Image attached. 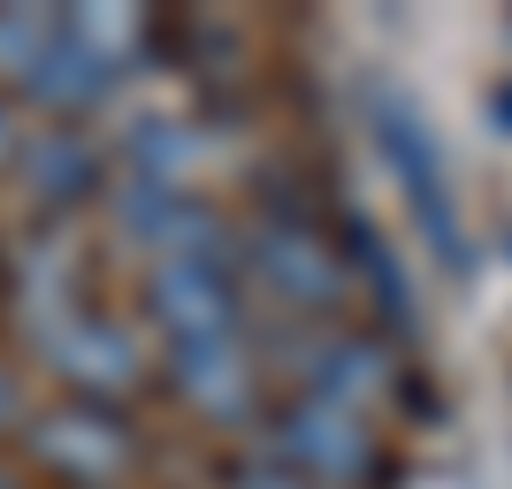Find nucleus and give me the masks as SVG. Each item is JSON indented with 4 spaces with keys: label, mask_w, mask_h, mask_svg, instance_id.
<instances>
[{
    "label": "nucleus",
    "mask_w": 512,
    "mask_h": 489,
    "mask_svg": "<svg viewBox=\"0 0 512 489\" xmlns=\"http://www.w3.org/2000/svg\"><path fill=\"white\" fill-rule=\"evenodd\" d=\"M375 138H383V161L398 169V192L413 199V222H421V237L436 245V260L467 276L474 245H467V230H459V214H451V184H444L436 130H428L406 100H390V92H383V100H375Z\"/></svg>",
    "instance_id": "obj_1"
},
{
    "label": "nucleus",
    "mask_w": 512,
    "mask_h": 489,
    "mask_svg": "<svg viewBox=\"0 0 512 489\" xmlns=\"http://www.w3.org/2000/svg\"><path fill=\"white\" fill-rule=\"evenodd\" d=\"M46 360H54V375H62L85 405L123 398V390H138V375H146L138 337H130L123 321H107V314H62L54 337H46Z\"/></svg>",
    "instance_id": "obj_2"
},
{
    "label": "nucleus",
    "mask_w": 512,
    "mask_h": 489,
    "mask_svg": "<svg viewBox=\"0 0 512 489\" xmlns=\"http://www.w3.org/2000/svg\"><path fill=\"white\" fill-rule=\"evenodd\" d=\"M146 298H153V314H161V321L176 329V344H199V337H237V291H230V276H222L214 245L153 260Z\"/></svg>",
    "instance_id": "obj_3"
},
{
    "label": "nucleus",
    "mask_w": 512,
    "mask_h": 489,
    "mask_svg": "<svg viewBox=\"0 0 512 489\" xmlns=\"http://www.w3.org/2000/svg\"><path fill=\"white\" fill-rule=\"evenodd\" d=\"M31 451H39L54 474H69V482H107V474L130 459V428L115 421L107 405L69 398V405H54V413L31 421Z\"/></svg>",
    "instance_id": "obj_4"
},
{
    "label": "nucleus",
    "mask_w": 512,
    "mask_h": 489,
    "mask_svg": "<svg viewBox=\"0 0 512 489\" xmlns=\"http://www.w3.org/2000/svg\"><path fill=\"white\" fill-rule=\"evenodd\" d=\"M115 85H123V62H115V54H100L92 39H77V31H69V16H62V31H54V46H46L39 77L23 85V100H39L46 115H92Z\"/></svg>",
    "instance_id": "obj_5"
},
{
    "label": "nucleus",
    "mask_w": 512,
    "mask_h": 489,
    "mask_svg": "<svg viewBox=\"0 0 512 489\" xmlns=\"http://www.w3.org/2000/svg\"><path fill=\"white\" fill-rule=\"evenodd\" d=\"M283 451H291L299 467H314L321 482H360V474L375 467V444L360 436V421H352L344 405H321V398L283 413Z\"/></svg>",
    "instance_id": "obj_6"
},
{
    "label": "nucleus",
    "mask_w": 512,
    "mask_h": 489,
    "mask_svg": "<svg viewBox=\"0 0 512 489\" xmlns=\"http://www.w3.org/2000/svg\"><path fill=\"white\" fill-rule=\"evenodd\" d=\"M260 268H268V283H276L283 298H299V306H329V298H337V283H344L337 253L314 237V222H306V214H283L276 230L260 237Z\"/></svg>",
    "instance_id": "obj_7"
},
{
    "label": "nucleus",
    "mask_w": 512,
    "mask_h": 489,
    "mask_svg": "<svg viewBox=\"0 0 512 489\" xmlns=\"http://www.w3.org/2000/svg\"><path fill=\"white\" fill-rule=\"evenodd\" d=\"M16 161L46 207H77V199L100 192V153H92L85 130H31L16 146Z\"/></svg>",
    "instance_id": "obj_8"
},
{
    "label": "nucleus",
    "mask_w": 512,
    "mask_h": 489,
    "mask_svg": "<svg viewBox=\"0 0 512 489\" xmlns=\"http://www.w3.org/2000/svg\"><path fill=\"white\" fill-rule=\"evenodd\" d=\"M176 390H184L199 413H222V421H237V413L253 405V375H245V352H237V337L176 344Z\"/></svg>",
    "instance_id": "obj_9"
},
{
    "label": "nucleus",
    "mask_w": 512,
    "mask_h": 489,
    "mask_svg": "<svg viewBox=\"0 0 512 489\" xmlns=\"http://www.w3.org/2000/svg\"><path fill=\"white\" fill-rule=\"evenodd\" d=\"M344 237H352V268L367 276V291H375V306H383V321L390 329H413V283H406V268H390V253H383V237H375V222H344Z\"/></svg>",
    "instance_id": "obj_10"
},
{
    "label": "nucleus",
    "mask_w": 512,
    "mask_h": 489,
    "mask_svg": "<svg viewBox=\"0 0 512 489\" xmlns=\"http://www.w3.org/2000/svg\"><path fill=\"white\" fill-rule=\"evenodd\" d=\"M54 31H62V16H46V8H0V92H23L39 77Z\"/></svg>",
    "instance_id": "obj_11"
},
{
    "label": "nucleus",
    "mask_w": 512,
    "mask_h": 489,
    "mask_svg": "<svg viewBox=\"0 0 512 489\" xmlns=\"http://www.w3.org/2000/svg\"><path fill=\"white\" fill-rule=\"evenodd\" d=\"M314 367H321V375H314L321 405H352V398H367V390H383V360H375L367 344H329Z\"/></svg>",
    "instance_id": "obj_12"
},
{
    "label": "nucleus",
    "mask_w": 512,
    "mask_h": 489,
    "mask_svg": "<svg viewBox=\"0 0 512 489\" xmlns=\"http://www.w3.org/2000/svg\"><path fill=\"white\" fill-rule=\"evenodd\" d=\"M130 161H138V184H176L184 161H192V138L176 123H138L130 130Z\"/></svg>",
    "instance_id": "obj_13"
},
{
    "label": "nucleus",
    "mask_w": 512,
    "mask_h": 489,
    "mask_svg": "<svg viewBox=\"0 0 512 489\" xmlns=\"http://www.w3.org/2000/svg\"><path fill=\"white\" fill-rule=\"evenodd\" d=\"M16 146H23V130H16V115H8V100H0V169L16 161Z\"/></svg>",
    "instance_id": "obj_14"
},
{
    "label": "nucleus",
    "mask_w": 512,
    "mask_h": 489,
    "mask_svg": "<svg viewBox=\"0 0 512 489\" xmlns=\"http://www.w3.org/2000/svg\"><path fill=\"white\" fill-rule=\"evenodd\" d=\"M237 489H299V482H291V474H276V467H253Z\"/></svg>",
    "instance_id": "obj_15"
},
{
    "label": "nucleus",
    "mask_w": 512,
    "mask_h": 489,
    "mask_svg": "<svg viewBox=\"0 0 512 489\" xmlns=\"http://www.w3.org/2000/svg\"><path fill=\"white\" fill-rule=\"evenodd\" d=\"M490 123L512 138V85H497V92H490Z\"/></svg>",
    "instance_id": "obj_16"
},
{
    "label": "nucleus",
    "mask_w": 512,
    "mask_h": 489,
    "mask_svg": "<svg viewBox=\"0 0 512 489\" xmlns=\"http://www.w3.org/2000/svg\"><path fill=\"white\" fill-rule=\"evenodd\" d=\"M0 489H23V482H16V474H8V467H0Z\"/></svg>",
    "instance_id": "obj_17"
},
{
    "label": "nucleus",
    "mask_w": 512,
    "mask_h": 489,
    "mask_svg": "<svg viewBox=\"0 0 512 489\" xmlns=\"http://www.w3.org/2000/svg\"><path fill=\"white\" fill-rule=\"evenodd\" d=\"M505 260H512V237H505Z\"/></svg>",
    "instance_id": "obj_18"
}]
</instances>
